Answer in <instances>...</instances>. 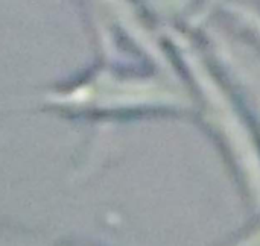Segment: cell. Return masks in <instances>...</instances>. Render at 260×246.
<instances>
[]
</instances>
